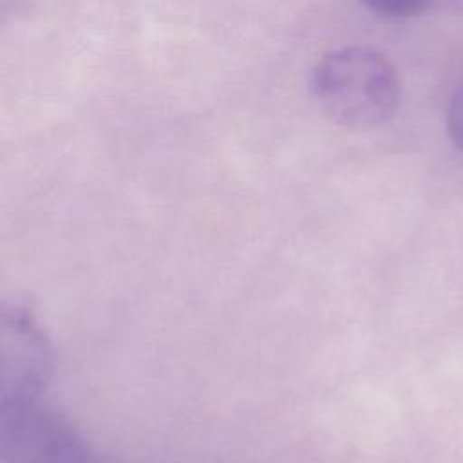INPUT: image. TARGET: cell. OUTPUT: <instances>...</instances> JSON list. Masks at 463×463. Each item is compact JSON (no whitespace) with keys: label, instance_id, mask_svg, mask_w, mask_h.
I'll use <instances>...</instances> for the list:
<instances>
[{"label":"cell","instance_id":"6da1fadb","mask_svg":"<svg viewBox=\"0 0 463 463\" xmlns=\"http://www.w3.org/2000/svg\"><path fill=\"white\" fill-rule=\"evenodd\" d=\"M320 109L347 128L389 121L400 105V78L389 58L365 45H347L322 56L311 74Z\"/></svg>","mask_w":463,"mask_h":463},{"label":"cell","instance_id":"7a4b0ae2","mask_svg":"<svg viewBox=\"0 0 463 463\" xmlns=\"http://www.w3.org/2000/svg\"><path fill=\"white\" fill-rule=\"evenodd\" d=\"M0 463H96L85 438L40 400L0 403Z\"/></svg>","mask_w":463,"mask_h":463},{"label":"cell","instance_id":"3957f363","mask_svg":"<svg viewBox=\"0 0 463 463\" xmlns=\"http://www.w3.org/2000/svg\"><path fill=\"white\" fill-rule=\"evenodd\" d=\"M51 353L42 329L22 307L4 309L0 322V403L40 400Z\"/></svg>","mask_w":463,"mask_h":463},{"label":"cell","instance_id":"277c9868","mask_svg":"<svg viewBox=\"0 0 463 463\" xmlns=\"http://www.w3.org/2000/svg\"><path fill=\"white\" fill-rule=\"evenodd\" d=\"M436 0H364L378 16L387 20H403L425 13Z\"/></svg>","mask_w":463,"mask_h":463},{"label":"cell","instance_id":"5b68a950","mask_svg":"<svg viewBox=\"0 0 463 463\" xmlns=\"http://www.w3.org/2000/svg\"><path fill=\"white\" fill-rule=\"evenodd\" d=\"M447 134L450 141L463 150V80L447 107Z\"/></svg>","mask_w":463,"mask_h":463}]
</instances>
